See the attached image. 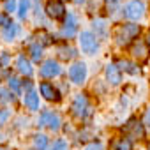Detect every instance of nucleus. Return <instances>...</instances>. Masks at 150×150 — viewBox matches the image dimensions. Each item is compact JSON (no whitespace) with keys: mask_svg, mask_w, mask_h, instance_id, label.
Listing matches in <instances>:
<instances>
[{"mask_svg":"<svg viewBox=\"0 0 150 150\" xmlns=\"http://www.w3.org/2000/svg\"><path fill=\"white\" fill-rule=\"evenodd\" d=\"M39 125H48L51 131H58L60 129V117L53 111H44L39 118Z\"/></svg>","mask_w":150,"mask_h":150,"instance_id":"0eeeda50","label":"nucleus"},{"mask_svg":"<svg viewBox=\"0 0 150 150\" xmlns=\"http://www.w3.org/2000/svg\"><path fill=\"white\" fill-rule=\"evenodd\" d=\"M34 146H35V150H46L48 148V138L44 134H35L34 136Z\"/></svg>","mask_w":150,"mask_h":150,"instance_id":"a211bd4d","label":"nucleus"},{"mask_svg":"<svg viewBox=\"0 0 150 150\" xmlns=\"http://www.w3.org/2000/svg\"><path fill=\"white\" fill-rule=\"evenodd\" d=\"M125 131L131 132V136H132V138H138V139H141V138L145 136V129H143V125H141L138 120H134V118L129 120V124L125 125Z\"/></svg>","mask_w":150,"mask_h":150,"instance_id":"f8f14e48","label":"nucleus"},{"mask_svg":"<svg viewBox=\"0 0 150 150\" xmlns=\"http://www.w3.org/2000/svg\"><path fill=\"white\" fill-rule=\"evenodd\" d=\"M9 87H11L14 92H20V88H21V83H20V80H18V78L11 76V78H9Z\"/></svg>","mask_w":150,"mask_h":150,"instance_id":"393cba45","label":"nucleus"},{"mask_svg":"<svg viewBox=\"0 0 150 150\" xmlns=\"http://www.w3.org/2000/svg\"><path fill=\"white\" fill-rule=\"evenodd\" d=\"M58 57L62 60H71V58L76 57V50L71 48V46H60L58 48Z\"/></svg>","mask_w":150,"mask_h":150,"instance_id":"f3484780","label":"nucleus"},{"mask_svg":"<svg viewBox=\"0 0 150 150\" xmlns=\"http://www.w3.org/2000/svg\"><path fill=\"white\" fill-rule=\"evenodd\" d=\"M67 148H69V146H67V141H64V139H57L50 150H67Z\"/></svg>","mask_w":150,"mask_h":150,"instance_id":"b1692460","label":"nucleus"},{"mask_svg":"<svg viewBox=\"0 0 150 150\" xmlns=\"http://www.w3.org/2000/svg\"><path fill=\"white\" fill-rule=\"evenodd\" d=\"M28 51H30V57H32L35 62H39V60H41V57H42V46H41L39 42H37V44H30Z\"/></svg>","mask_w":150,"mask_h":150,"instance_id":"412c9836","label":"nucleus"},{"mask_svg":"<svg viewBox=\"0 0 150 150\" xmlns=\"http://www.w3.org/2000/svg\"><path fill=\"white\" fill-rule=\"evenodd\" d=\"M131 53H132V57H136V58H139V60H145V58H146V53H148L146 44L141 42V41H138V42L131 48Z\"/></svg>","mask_w":150,"mask_h":150,"instance_id":"2eb2a0df","label":"nucleus"},{"mask_svg":"<svg viewBox=\"0 0 150 150\" xmlns=\"http://www.w3.org/2000/svg\"><path fill=\"white\" fill-rule=\"evenodd\" d=\"M69 78L74 85H83L87 80V65L83 62H76L72 64L69 69Z\"/></svg>","mask_w":150,"mask_h":150,"instance_id":"20e7f679","label":"nucleus"},{"mask_svg":"<svg viewBox=\"0 0 150 150\" xmlns=\"http://www.w3.org/2000/svg\"><path fill=\"white\" fill-rule=\"evenodd\" d=\"M7 62H9V57H7V53H2V65L6 67V65H7Z\"/></svg>","mask_w":150,"mask_h":150,"instance_id":"473e14b6","label":"nucleus"},{"mask_svg":"<svg viewBox=\"0 0 150 150\" xmlns=\"http://www.w3.org/2000/svg\"><path fill=\"white\" fill-rule=\"evenodd\" d=\"M106 78L111 85H118L122 81V74H120V67L117 64H108L106 65Z\"/></svg>","mask_w":150,"mask_h":150,"instance_id":"9b49d317","label":"nucleus"},{"mask_svg":"<svg viewBox=\"0 0 150 150\" xmlns=\"http://www.w3.org/2000/svg\"><path fill=\"white\" fill-rule=\"evenodd\" d=\"M13 21H11V18L7 16V13H2V14H0V27H2V28H6V27H9Z\"/></svg>","mask_w":150,"mask_h":150,"instance_id":"a878e982","label":"nucleus"},{"mask_svg":"<svg viewBox=\"0 0 150 150\" xmlns=\"http://www.w3.org/2000/svg\"><path fill=\"white\" fill-rule=\"evenodd\" d=\"M28 14V0H20V7H18V16L25 20Z\"/></svg>","mask_w":150,"mask_h":150,"instance_id":"4be33fe9","label":"nucleus"},{"mask_svg":"<svg viewBox=\"0 0 150 150\" xmlns=\"http://www.w3.org/2000/svg\"><path fill=\"white\" fill-rule=\"evenodd\" d=\"M60 65H58V62H55V60H46L44 64H42V67H41V76L42 78H55V76H58L60 74Z\"/></svg>","mask_w":150,"mask_h":150,"instance_id":"1a4fd4ad","label":"nucleus"},{"mask_svg":"<svg viewBox=\"0 0 150 150\" xmlns=\"http://www.w3.org/2000/svg\"><path fill=\"white\" fill-rule=\"evenodd\" d=\"M148 44H150V35H148Z\"/></svg>","mask_w":150,"mask_h":150,"instance_id":"4c0bfd02","label":"nucleus"},{"mask_svg":"<svg viewBox=\"0 0 150 150\" xmlns=\"http://www.w3.org/2000/svg\"><path fill=\"white\" fill-rule=\"evenodd\" d=\"M85 150H103V145H101L99 141H94V143L87 145V148H85Z\"/></svg>","mask_w":150,"mask_h":150,"instance_id":"c756f323","label":"nucleus"},{"mask_svg":"<svg viewBox=\"0 0 150 150\" xmlns=\"http://www.w3.org/2000/svg\"><path fill=\"white\" fill-rule=\"evenodd\" d=\"M131 148H132V145H131L129 138H122L118 141V145H117V150H131Z\"/></svg>","mask_w":150,"mask_h":150,"instance_id":"5701e85b","label":"nucleus"},{"mask_svg":"<svg viewBox=\"0 0 150 150\" xmlns=\"http://www.w3.org/2000/svg\"><path fill=\"white\" fill-rule=\"evenodd\" d=\"M7 118H9V111L7 110H0V127L7 122Z\"/></svg>","mask_w":150,"mask_h":150,"instance_id":"c85d7f7f","label":"nucleus"},{"mask_svg":"<svg viewBox=\"0 0 150 150\" xmlns=\"http://www.w3.org/2000/svg\"><path fill=\"white\" fill-rule=\"evenodd\" d=\"M0 150H7V148H6V146H0Z\"/></svg>","mask_w":150,"mask_h":150,"instance_id":"c9c22d12","label":"nucleus"},{"mask_svg":"<svg viewBox=\"0 0 150 150\" xmlns=\"http://www.w3.org/2000/svg\"><path fill=\"white\" fill-rule=\"evenodd\" d=\"M139 34V25L134 23H124L120 27H117L115 30V39L118 46H127L132 39H136Z\"/></svg>","mask_w":150,"mask_h":150,"instance_id":"f257e3e1","label":"nucleus"},{"mask_svg":"<svg viewBox=\"0 0 150 150\" xmlns=\"http://www.w3.org/2000/svg\"><path fill=\"white\" fill-rule=\"evenodd\" d=\"M76 4H85V0H74Z\"/></svg>","mask_w":150,"mask_h":150,"instance_id":"72a5a7b5","label":"nucleus"},{"mask_svg":"<svg viewBox=\"0 0 150 150\" xmlns=\"http://www.w3.org/2000/svg\"><path fill=\"white\" fill-rule=\"evenodd\" d=\"M0 101H2V103H9V101H13V94H9V92L4 90V88H0Z\"/></svg>","mask_w":150,"mask_h":150,"instance_id":"cd10ccee","label":"nucleus"},{"mask_svg":"<svg viewBox=\"0 0 150 150\" xmlns=\"http://www.w3.org/2000/svg\"><path fill=\"white\" fill-rule=\"evenodd\" d=\"M80 46H81V51L85 55H96L99 50V41H97L96 34L85 30L80 34Z\"/></svg>","mask_w":150,"mask_h":150,"instance_id":"f03ea898","label":"nucleus"},{"mask_svg":"<svg viewBox=\"0 0 150 150\" xmlns=\"http://www.w3.org/2000/svg\"><path fill=\"white\" fill-rule=\"evenodd\" d=\"M145 14V4L141 0H131V2L124 7V16L127 20H132V21H138L141 20Z\"/></svg>","mask_w":150,"mask_h":150,"instance_id":"7ed1b4c3","label":"nucleus"},{"mask_svg":"<svg viewBox=\"0 0 150 150\" xmlns=\"http://www.w3.org/2000/svg\"><path fill=\"white\" fill-rule=\"evenodd\" d=\"M18 25H14V23H11L9 27H6V28H2V37L7 41V42H11L14 37H16V34H18Z\"/></svg>","mask_w":150,"mask_h":150,"instance_id":"dca6fc26","label":"nucleus"},{"mask_svg":"<svg viewBox=\"0 0 150 150\" xmlns=\"http://www.w3.org/2000/svg\"><path fill=\"white\" fill-rule=\"evenodd\" d=\"M118 67L120 69H124L125 72H129V74H138V65H134L132 62H129V60H122V62H118Z\"/></svg>","mask_w":150,"mask_h":150,"instance_id":"6ab92c4d","label":"nucleus"},{"mask_svg":"<svg viewBox=\"0 0 150 150\" xmlns=\"http://www.w3.org/2000/svg\"><path fill=\"white\" fill-rule=\"evenodd\" d=\"M46 13L50 18L53 20H62L65 16V7L64 4L60 2V0H48V4H46Z\"/></svg>","mask_w":150,"mask_h":150,"instance_id":"39448f33","label":"nucleus"},{"mask_svg":"<svg viewBox=\"0 0 150 150\" xmlns=\"http://www.w3.org/2000/svg\"><path fill=\"white\" fill-rule=\"evenodd\" d=\"M25 106L30 110V111H37L39 110V96L32 90L28 94H25Z\"/></svg>","mask_w":150,"mask_h":150,"instance_id":"4468645a","label":"nucleus"},{"mask_svg":"<svg viewBox=\"0 0 150 150\" xmlns=\"http://www.w3.org/2000/svg\"><path fill=\"white\" fill-rule=\"evenodd\" d=\"M4 9H6V13H14L16 11V0H6Z\"/></svg>","mask_w":150,"mask_h":150,"instance_id":"bb28decb","label":"nucleus"},{"mask_svg":"<svg viewBox=\"0 0 150 150\" xmlns=\"http://www.w3.org/2000/svg\"><path fill=\"white\" fill-rule=\"evenodd\" d=\"M143 120H145V124L150 127V106L146 108V111H145V117H143Z\"/></svg>","mask_w":150,"mask_h":150,"instance_id":"2f4dec72","label":"nucleus"},{"mask_svg":"<svg viewBox=\"0 0 150 150\" xmlns=\"http://www.w3.org/2000/svg\"><path fill=\"white\" fill-rule=\"evenodd\" d=\"M39 90H41V96H44V99H48V101H60V92L51 85V83H46V81H42L41 85H39Z\"/></svg>","mask_w":150,"mask_h":150,"instance_id":"9d476101","label":"nucleus"},{"mask_svg":"<svg viewBox=\"0 0 150 150\" xmlns=\"http://www.w3.org/2000/svg\"><path fill=\"white\" fill-rule=\"evenodd\" d=\"M21 87H23V88L27 90V94H28V92H32V81H30V80L23 81V83H21Z\"/></svg>","mask_w":150,"mask_h":150,"instance_id":"7c9ffc66","label":"nucleus"},{"mask_svg":"<svg viewBox=\"0 0 150 150\" xmlns=\"http://www.w3.org/2000/svg\"><path fill=\"white\" fill-rule=\"evenodd\" d=\"M87 110H88V99L85 94H78L72 101V113L76 115L78 118L85 117L87 115Z\"/></svg>","mask_w":150,"mask_h":150,"instance_id":"423d86ee","label":"nucleus"},{"mask_svg":"<svg viewBox=\"0 0 150 150\" xmlns=\"http://www.w3.org/2000/svg\"><path fill=\"white\" fill-rule=\"evenodd\" d=\"M2 139H4V136H2V134H0V141H2Z\"/></svg>","mask_w":150,"mask_h":150,"instance_id":"e433bc0d","label":"nucleus"},{"mask_svg":"<svg viewBox=\"0 0 150 150\" xmlns=\"http://www.w3.org/2000/svg\"><path fill=\"white\" fill-rule=\"evenodd\" d=\"M76 30H78V25H76V18H74L72 13H67V18L64 21V27H62V35L65 39H71L76 35Z\"/></svg>","mask_w":150,"mask_h":150,"instance_id":"6e6552de","label":"nucleus"},{"mask_svg":"<svg viewBox=\"0 0 150 150\" xmlns=\"http://www.w3.org/2000/svg\"><path fill=\"white\" fill-rule=\"evenodd\" d=\"M16 65H18V71L21 74H25V76H32V74H34V69H32V65H30V62H28V58L25 55H20L18 57Z\"/></svg>","mask_w":150,"mask_h":150,"instance_id":"ddd939ff","label":"nucleus"},{"mask_svg":"<svg viewBox=\"0 0 150 150\" xmlns=\"http://www.w3.org/2000/svg\"><path fill=\"white\" fill-rule=\"evenodd\" d=\"M106 2H111V4H115V2H118V0H106Z\"/></svg>","mask_w":150,"mask_h":150,"instance_id":"f704fd0d","label":"nucleus"},{"mask_svg":"<svg viewBox=\"0 0 150 150\" xmlns=\"http://www.w3.org/2000/svg\"><path fill=\"white\" fill-rule=\"evenodd\" d=\"M94 30H96V37H97V35H99V37H106V35H108V32H106V23H104L103 20L94 21Z\"/></svg>","mask_w":150,"mask_h":150,"instance_id":"aec40b11","label":"nucleus"}]
</instances>
